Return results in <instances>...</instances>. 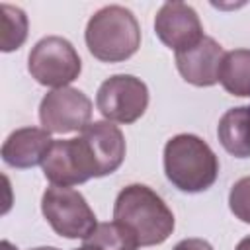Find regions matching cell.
Wrapping results in <instances>:
<instances>
[{
	"label": "cell",
	"mask_w": 250,
	"mask_h": 250,
	"mask_svg": "<svg viewBox=\"0 0 250 250\" xmlns=\"http://www.w3.org/2000/svg\"><path fill=\"white\" fill-rule=\"evenodd\" d=\"M113 221L123 225L139 246L162 244L174 230V213L164 199L145 184L125 186L113 203Z\"/></svg>",
	"instance_id": "cell-1"
},
{
	"label": "cell",
	"mask_w": 250,
	"mask_h": 250,
	"mask_svg": "<svg viewBox=\"0 0 250 250\" xmlns=\"http://www.w3.org/2000/svg\"><path fill=\"white\" fill-rule=\"evenodd\" d=\"M164 174L184 193L209 189L219 176V158L197 135L180 133L164 145Z\"/></svg>",
	"instance_id": "cell-2"
},
{
	"label": "cell",
	"mask_w": 250,
	"mask_h": 250,
	"mask_svg": "<svg viewBox=\"0 0 250 250\" xmlns=\"http://www.w3.org/2000/svg\"><path fill=\"white\" fill-rule=\"evenodd\" d=\"M88 51L102 62H121L131 59L141 47V25L135 14L111 4L100 8L84 31Z\"/></svg>",
	"instance_id": "cell-3"
},
{
	"label": "cell",
	"mask_w": 250,
	"mask_h": 250,
	"mask_svg": "<svg viewBox=\"0 0 250 250\" xmlns=\"http://www.w3.org/2000/svg\"><path fill=\"white\" fill-rule=\"evenodd\" d=\"M27 70L35 82L49 88H66L80 76L82 61L74 45L59 35L39 39L27 57Z\"/></svg>",
	"instance_id": "cell-4"
},
{
	"label": "cell",
	"mask_w": 250,
	"mask_h": 250,
	"mask_svg": "<svg viewBox=\"0 0 250 250\" xmlns=\"http://www.w3.org/2000/svg\"><path fill=\"white\" fill-rule=\"evenodd\" d=\"M41 213L51 229L64 238L86 240L98 227L92 207L72 188L49 186L41 197Z\"/></svg>",
	"instance_id": "cell-5"
},
{
	"label": "cell",
	"mask_w": 250,
	"mask_h": 250,
	"mask_svg": "<svg viewBox=\"0 0 250 250\" xmlns=\"http://www.w3.org/2000/svg\"><path fill=\"white\" fill-rule=\"evenodd\" d=\"M98 111L115 123H135L148 107V88L133 74H113L105 78L96 94Z\"/></svg>",
	"instance_id": "cell-6"
},
{
	"label": "cell",
	"mask_w": 250,
	"mask_h": 250,
	"mask_svg": "<svg viewBox=\"0 0 250 250\" xmlns=\"http://www.w3.org/2000/svg\"><path fill=\"white\" fill-rule=\"evenodd\" d=\"M43 174L53 186L70 188L98 178L96 160L82 137L53 141L45 160Z\"/></svg>",
	"instance_id": "cell-7"
},
{
	"label": "cell",
	"mask_w": 250,
	"mask_h": 250,
	"mask_svg": "<svg viewBox=\"0 0 250 250\" xmlns=\"http://www.w3.org/2000/svg\"><path fill=\"white\" fill-rule=\"evenodd\" d=\"M92 100L78 88H57L43 96L39 104V121L49 133L84 131L92 121Z\"/></svg>",
	"instance_id": "cell-8"
},
{
	"label": "cell",
	"mask_w": 250,
	"mask_h": 250,
	"mask_svg": "<svg viewBox=\"0 0 250 250\" xmlns=\"http://www.w3.org/2000/svg\"><path fill=\"white\" fill-rule=\"evenodd\" d=\"M154 33L174 53L188 51L205 37L197 12L184 2H166L158 8Z\"/></svg>",
	"instance_id": "cell-9"
},
{
	"label": "cell",
	"mask_w": 250,
	"mask_h": 250,
	"mask_svg": "<svg viewBox=\"0 0 250 250\" xmlns=\"http://www.w3.org/2000/svg\"><path fill=\"white\" fill-rule=\"evenodd\" d=\"M223 47L209 35L188 51L176 53V66L182 78L197 88L215 86L219 82V70L223 62Z\"/></svg>",
	"instance_id": "cell-10"
},
{
	"label": "cell",
	"mask_w": 250,
	"mask_h": 250,
	"mask_svg": "<svg viewBox=\"0 0 250 250\" xmlns=\"http://www.w3.org/2000/svg\"><path fill=\"white\" fill-rule=\"evenodd\" d=\"M80 137L86 141L96 166H98V178L113 174L125 160V137L117 125L111 121H94L84 131H80Z\"/></svg>",
	"instance_id": "cell-11"
},
{
	"label": "cell",
	"mask_w": 250,
	"mask_h": 250,
	"mask_svg": "<svg viewBox=\"0 0 250 250\" xmlns=\"http://www.w3.org/2000/svg\"><path fill=\"white\" fill-rule=\"evenodd\" d=\"M53 139L49 131L39 127H21L8 135L2 145V160L12 168H33L43 164Z\"/></svg>",
	"instance_id": "cell-12"
},
{
	"label": "cell",
	"mask_w": 250,
	"mask_h": 250,
	"mask_svg": "<svg viewBox=\"0 0 250 250\" xmlns=\"http://www.w3.org/2000/svg\"><path fill=\"white\" fill-rule=\"evenodd\" d=\"M217 137L223 148L234 158L250 156V105L230 107L217 125Z\"/></svg>",
	"instance_id": "cell-13"
},
{
	"label": "cell",
	"mask_w": 250,
	"mask_h": 250,
	"mask_svg": "<svg viewBox=\"0 0 250 250\" xmlns=\"http://www.w3.org/2000/svg\"><path fill=\"white\" fill-rule=\"evenodd\" d=\"M219 82L229 94L250 98V49H232L225 53Z\"/></svg>",
	"instance_id": "cell-14"
},
{
	"label": "cell",
	"mask_w": 250,
	"mask_h": 250,
	"mask_svg": "<svg viewBox=\"0 0 250 250\" xmlns=\"http://www.w3.org/2000/svg\"><path fill=\"white\" fill-rule=\"evenodd\" d=\"M102 250H139L137 238L119 223H98L96 230L84 240Z\"/></svg>",
	"instance_id": "cell-15"
},
{
	"label": "cell",
	"mask_w": 250,
	"mask_h": 250,
	"mask_svg": "<svg viewBox=\"0 0 250 250\" xmlns=\"http://www.w3.org/2000/svg\"><path fill=\"white\" fill-rule=\"evenodd\" d=\"M2 51L20 49L27 39V16L21 8L2 4Z\"/></svg>",
	"instance_id": "cell-16"
},
{
	"label": "cell",
	"mask_w": 250,
	"mask_h": 250,
	"mask_svg": "<svg viewBox=\"0 0 250 250\" xmlns=\"http://www.w3.org/2000/svg\"><path fill=\"white\" fill-rule=\"evenodd\" d=\"M229 209L238 221L250 225V176L232 184L229 191Z\"/></svg>",
	"instance_id": "cell-17"
},
{
	"label": "cell",
	"mask_w": 250,
	"mask_h": 250,
	"mask_svg": "<svg viewBox=\"0 0 250 250\" xmlns=\"http://www.w3.org/2000/svg\"><path fill=\"white\" fill-rule=\"evenodd\" d=\"M172 250H213V246L203 238H184Z\"/></svg>",
	"instance_id": "cell-18"
},
{
	"label": "cell",
	"mask_w": 250,
	"mask_h": 250,
	"mask_svg": "<svg viewBox=\"0 0 250 250\" xmlns=\"http://www.w3.org/2000/svg\"><path fill=\"white\" fill-rule=\"evenodd\" d=\"M236 250H250V236H244V238L236 244Z\"/></svg>",
	"instance_id": "cell-19"
},
{
	"label": "cell",
	"mask_w": 250,
	"mask_h": 250,
	"mask_svg": "<svg viewBox=\"0 0 250 250\" xmlns=\"http://www.w3.org/2000/svg\"><path fill=\"white\" fill-rule=\"evenodd\" d=\"M76 250H102V248H98V246H92V244H86V242H84V244H82L80 248H76Z\"/></svg>",
	"instance_id": "cell-20"
},
{
	"label": "cell",
	"mask_w": 250,
	"mask_h": 250,
	"mask_svg": "<svg viewBox=\"0 0 250 250\" xmlns=\"http://www.w3.org/2000/svg\"><path fill=\"white\" fill-rule=\"evenodd\" d=\"M2 248H4V250H14V246H12L8 240H4V242H2Z\"/></svg>",
	"instance_id": "cell-21"
},
{
	"label": "cell",
	"mask_w": 250,
	"mask_h": 250,
	"mask_svg": "<svg viewBox=\"0 0 250 250\" xmlns=\"http://www.w3.org/2000/svg\"><path fill=\"white\" fill-rule=\"evenodd\" d=\"M31 250H59V248H53V246H39V248H31Z\"/></svg>",
	"instance_id": "cell-22"
}]
</instances>
